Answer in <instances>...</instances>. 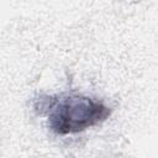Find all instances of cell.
<instances>
[{"instance_id": "6da1fadb", "label": "cell", "mask_w": 158, "mask_h": 158, "mask_svg": "<svg viewBox=\"0 0 158 158\" xmlns=\"http://www.w3.org/2000/svg\"><path fill=\"white\" fill-rule=\"evenodd\" d=\"M38 102L36 109L47 115L48 126L57 135L85 131L105 121L111 114L102 101L85 95L46 96Z\"/></svg>"}]
</instances>
